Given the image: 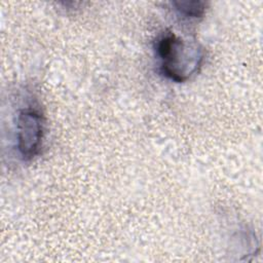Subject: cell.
Instances as JSON below:
<instances>
[{"instance_id":"7a4b0ae2","label":"cell","mask_w":263,"mask_h":263,"mask_svg":"<svg viewBox=\"0 0 263 263\" xmlns=\"http://www.w3.org/2000/svg\"><path fill=\"white\" fill-rule=\"evenodd\" d=\"M44 136L43 115L34 108L20 111L16 121L17 150L24 160H31L39 154Z\"/></svg>"},{"instance_id":"3957f363","label":"cell","mask_w":263,"mask_h":263,"mask_svg":"<svg viewBox=\"0 0 263 263\" xmlns=\"http://www.w3.org/2000/svg\"><path fill=\"white\" fill-rule=\"evenodd\" d=\"M172 4L178 13L185 17H201L205 11V3L201 1H176Z\"/></svg>"},{"instance_id":"6da1fadb","label":"cell","mask_w":263,"mask_h":263,"mask_svg":"<svg viewBox=\"0 0 263 263\" xmlns=\"http://www.w3.org/2000/svg\"><path fill=\"white\" fill-rule=\"evenodd\" d=\"M155 49L162 74L176 82H184L198 72L204 58L199 44L185 41L171 31L157 39Z\"/></svg>"}]
</instances>
